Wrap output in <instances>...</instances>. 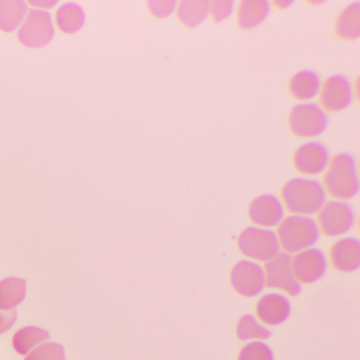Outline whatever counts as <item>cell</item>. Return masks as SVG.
Masks as SVG:
<instances>
[{"mask_svg": "<svg viewBox=\"0 0 360 360\" xmlns=\"http://www.w3.org/2000/svg\"><path fill=\"white\" fill-rule=\"evenodd\" d=\"M279 198L290 214L309 217L316 216L328 200L321 182L307 176L286 181L280 189Z\"/></svg>", "mask_w": 360, "mask_h": 360, "instance_id": "6da1fadb", "label": "cell"}, {"mask_svg": "<svg viewBox=\"0 0 360 360\" xmlns=\"http://www.w3.org/2000/svg\"><path fill=\"white\" fill-rule=\"evenodd\" d=\"M320 182L326 195L333 200L347 202L353 199L359 191V176L355 159L347 153L330 157Z\"/></svg>", "mask_w": 360, "mask_h": 360, "instance_id": "7a4b0ae2", "label": "cell"}, {"mask_svg": "<svg viewBox=\"0 0 360 360\" xmlns=\"http://www.w3.org/2000/svg\"><path fill=\"white\" fill-rule=\"evenodd\" d=\"M275 231L282 252L290 256L314 248L321 236L315 218L299 214L284 217Z\"/></svg>", "mask_w": 360, "mask_h": 360, "instance_id": "3957f363", "label": "cell"}, {"mask_svg": "<svg viewBox=\"0 0 360 360\" xmlns=\"http://www.w3.org/2000/svg\"><path fill=\"white\" fill-rule=\"evenodd\" d=\"M236 245L242 256L248 260L264 264L281 252L277 235L274 229L262 227H245L240 231Z\"/></svg>", "mask_w": 360, "mask_h": 360, "instance_id": "277c9868", "label": "cell"}, {"mask_svg": "<svg viewBox=\"0 0 360 360\" xmlns=\"http://www.w3.org/2000/svg\"><path fill=\"white\" fill-rule=\"evenodd\" d=\"M320 233L328 238H341L355 226L356 214L347 202L326 200L316 214Z\"/></svg>", "mask_w": 360, "mask_h": 360, "instance_id": "5b68a950", "label": "cell"}, {"mask_svg": "<svg viewBox=\"0 0 360 360\" xmlns=\"http://www.w3.org/2000/svg\"><path fill=\"white\" fill-rule=\"evenodd\" d=\"M288 128L299 139H314L320 136L328 125L326 113L314 103H298L288 113Z\"/></svg>", "mask_w": 360, "mask_h": 360, "instance_id": "8992f818", "label": "cell"}, {"mask_svg": "<svg viewBox=\"0 0 360 360\" xmlns=\"http://www.w3.org/2000/svg\"><path fill=\"white\" fill-rule=\"evenodd\" d=\"M229 280L231 288L244 298L260 296L266 288L263 264L248 259H242L233 264Z\"/></svg>", "mask_w": 360, "mask_h": 360, "instance_id": "52a82bcc", "label": "cell"}, {"mask_svg": "<svg viewBox=\"0 0 360 360\" xmlns=\"http://www.w3.org/2000/svg\"><path fill=\"white\" fill-rule=\"evenodd\" d=\"M266 279V288L283 292L288 297L298 296L302 285L295 277L292 269V256L280 252L263 264Z\"/></svg>", "mask_w": 360, "mask_h": 360, "instance_id": "ba28073f", "label": "cell"}, {"mask_svg": "<svg viewBox=\"0 0 360 360\" xmlns=\"http://www.w3.org/2000/svg\"><path fill=\"white\" fill-rule=\"evenodd\" d=\"M54 37L51 16L43 10H31L20 25L18 39L24 47L41 49L47 46Z\"/></svg>", "mask_w": 360, "mask_h": 360, "instance_id": "9c48e42d", "label": "cell"}, {"mask_svg": "<svg viewBox=\"0 0 360 360\" xmlns=\"http://www.w3.org/2000/svg\"><path fill=\"white\" fill-rule=\"evenodd\" d=\"M318 105L324 112L336 113L345 110L352 101V85L342 75H332L320 83Z\"/></svg>", "mask_w": 360, "mask_h": 360, "instance_id": "30bf717a", "label": "cell"}, {"mask_svg": "<svg viewBox=\"0 0 360 360\" xmlns=\"http://www.w3.org/2000/svg\"><path fill=\"white\" fill-rule=\"evenodd\" d=\"M330 158L324 145L318 142H305L299 145L292 153V165L301 176L313 178L323 174Z\"/></svg>", "mask_w": 360, "mask_h": 360, "instance_id": "8fae6325", "label": "cell"}, {"mask_svg": "<svg viewBox=\"0 0 360 360\" xmlns=\"http://www.w3.org/2000/svg\"><path fill=\"white\" fill-rule=\"evenodd\" d=\"M285 208L278 195L264 193L254 198L248 204L246 214L254 226L274 229L285 217Z\"/></svg>", "mask_w": 360, "mask_h": 360, "instance_id": "7c38bea8", "label": "cell"}, {"mask_svg": "<svg viewBox=\"0 0 360 360\" xmlns=\"http://www.w3.org/2000/svg\"><path fill=\"white\" fill-rule=\"evenodd\" d=\"M328 267V257L320 248H307L292 256V273L301 285L319 281Z\"/></svg>", "mask_w": 360, "mask_h": 360, "instance_id": "4fadbf2b", "label": "cell"}, {"mask_svg": "<svg viewBox=\"0 0 360 360\" xmlns=\"http://www.w3.org/2000/svg\"><path fill=\"white\" fill-rule=\"evenodd\" d=\"M292 313L290 297L271 290L260 295L255 305V316L267 328L283 324Z\"/></svg>", "mask_w": 360, "mask_h": 360, "instance_id": "5bb4252c", "label": "cell"}, {"mask_svg": "<svg viewBox=\"0 0 360 360\" xmlns=\"http://www.w3.org/2000/svg\"><path fill=\"white\" fill-rule=\"evenodd\" d=\"M328 265L338 273L349 274L360 267V242L355 237H341L328 250Z\"/></svg>", "mask_w": 360, "mask_h": 360, "instance_id": "9a60e30c", "label": "cell"}, {"mask_svg": "<svg viewBox=\"0 0 360 360\" xmlns=\"http://www.w3.org/2000/svg\"><path fill=\"white\" fill-rule=\"evenodd\" d=\"M266 0H241L236 7V25L242 31L252 30L262 24L269 13Z\"/></svg>", "mask_w": 360, "mask_h": 360, "instance_id": "2e32d148", "label": "cell"}, {"mask_svg": "<svg viewBox=\"0 0 360 360\" xmlns=\"http://www.w3.org/2000/svg\"><path fill=\"white\" fill-rule=\"evenodd\" d=\"M320 83L319 77L313 71H298L288 79L286 90L292 100L298 103H309L317 98Z\"/></svg>", "mask_w": 360, "mask_h": 360, "instance_id": "e0dca14e", "label": "cell"}, {"mask_svg": "<svg viewBox=\"0 0 360 360\" xmlns=\"http://www.w3.org/2000/svg\"><path fill=\"white\" fill-rule=\"evenodd\" d=\"M335 37L340 41H354L360 37V5L352 3L337 14L333 27Z\"/></svg>", "mask_w": 360, "mask_h": 360, "instance_id": "ac0fdd59", "label": "cell"}, {"mask_svg": "<svg viewBox=\"0 0 360 360\" xmlns=\"http://www.w3.org/2000/svg\"><path fill=\"white\" fill-rule=\"evenodd\" d=\"M210 1L207 0H181L176 4V20L188 29L197 28L207 18Z\"/></svg>", "mask_w": 360, "mask_h": 360, "instance_id": "d6986e66", "label": "cell"}, {"mask_svg": "<svg viewBox=\"0 0 360 360\" xmlns=\"http://www.w3.org/2000/svg\"><path fill=\"white\" fill-rule=\"evenodd\" d=\"M235 336L242 342L265 341L271 338L269 328L262 323L252 314H244L236 322Z\"/></svg>", "mask_w": 360, "mask_h": 360, "instance_id": "ffe728a7", "label": "cell"}, {"mask_svg": "<svg viewBox=\"0 0 360 360\" xmlns=\"http://www.w3.org/2000/svg\"><path fill=\"white\" fill-rule=\"evenodd\" d=\"M27 4L20 0H0V30L13 32L24 22Z\"/></svg>", "mask_w": 360, "mask_h": 360, "instance_id": "44dd1931", "label": "cell"}, {"mask_svg": "<svg viewBox=\"0 0 360 360\" xmlns=\"http://www.w3.org/2000/svg\"><path fill=\"white\" fill-rule=\"evenodd\" d=\"M85 13L77 4L60 6L56 13V24L58 30L65 34H75L83 28Z\"/></svg>", "mask_w": 360, "mask_h": 360, "instance_id": "7402d4cb", "label": "cell"}, {"mask_svg": "<svg viewBox=\"0 0 360 360\" xmlns=\"http://www.w3.org/2000/svg\"><path fill=\"white\" fill-rule=\"evenodd\" d=\"M49 334L37 326H25L20 328L12 337V347L16 353L26 356L33 349L46 342Z\"/></svg>", "mask_w": 360, "mask_h": 360, "instance_id": "603a6c76", "label": "cell"}, {"mask_svg": "<svg viewBox=\"0 0 360 360\" xmlns=\"http://www.w3.org/2000/svg\"><path fill=\"white\" fill-rule=\"evenodd\" d=\"M26 282L20 278H6L0 281V309L11 311L24 301Z\"/></svg>", "mask_w": 360, "mask_h": 360, "instance_id": "cb8c5ba5", "label": "cell"}, {"mask_svg": "<svg viewBox=\"0 0 360 360\" xmlns=\"http://www.w3.org/2000/svg\"><path fill=\"white\" fill-rule=\"evenodd\" d=\"M236 360H275V353L265 341H252L242 345Z\"/></svg>", "mask_w": 360, "mask_h": 360, "instance_id": "d4e9b609", "label": "cell"}, {"mask_svg": "<svg viewBox=\"0 0 360 360\" xmlns=\"http://www.w3.org/2000/svg\"><path fill=\"white\" fill-rule=\"evenodd\" d=\"M24 360H66L62 345L56 342H44L25 356Z\"/></svg>", "mask_w": 360, "mask_h": 360, "instance_id": "484cf974", "label": "cell"}, {"mask_svg": "<svg viewBox=\"0 0 360 360\" xmlns=\"http://www.w3.org/2000/svg\"><path fill=\"white\" fill-rule=\"evenodd\" d=\"M233 1L231 0H214L210 1L208 16L214 24H221L231 15L233 11Z\"/></svg>", "mask_w": 360, "mask_h": 360, "instance_id": "4316f807", "label": "cell"}, {"mask_svg": "<svg viewBox=\"0 0 360 360\" xmlns=\"http://www.w3.org/2000/svg\"><path fill=\"white\" fill-rule=\"evenodd\" d=\"M176 4L174 0H150L147 3V9L157 20H165L176 11Z\"/></svg>", "mask_w": 360, "mask_h": 360, "instance_id": "83f0119b", "label": "cell"}, {"mask_svg": "<svg viewBox=\"0 0 360 360\" xmlns=\"http://www.w3.org/2000/svg\"><path fill=\"white\" fill-rule=\"evenodd\" d=\"M16 311H3L0 309V335L5 334L15 323Z\"/></svg>", "mask_w": 360, "mask_h": 360, "instance_id": "f1b7e54d", "label": "cell"}, {"mask_svg": "<svg viewBox=\"0 0 360 360\" xmlns=\"http://www.w3.org/2000/svg\"><path fill=\"white\" fill-rule=\"evenodd\" d=\"M29 5H32L33 7L39 8L37 10H43V11H45L46 9H51V8H53L54 6L56 5V1H51V0H49V1H39V0H37V1H28Z\"/></svg>", "mask_w": 360, "mask_h": 360, "instance_id": "f546056e", "label": "cell"}, {"mask_svg": "<svg viewBox=\"0 0 360 360\" xmlns=\"http://www.w3.org/2000/svg\"><path fill=\"white\" fill-rule=\"evenodd\" d=\"M273 4L277 9L283 10L285 9V8H288L292 3H290V1H284V0H281V1H274Z\"/></svg>", "mask_w": 360, "mask_h": 360, "instance_id": "4dcf8cb0", "label": "cell"}]
</instances>
